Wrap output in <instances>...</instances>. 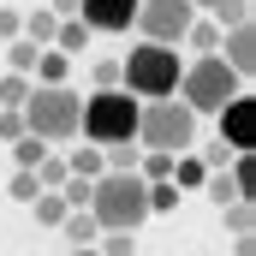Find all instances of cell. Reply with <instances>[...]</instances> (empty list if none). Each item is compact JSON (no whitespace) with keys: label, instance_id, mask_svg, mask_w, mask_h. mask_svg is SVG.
I'll return each instance as SVG.
<instances>
[{"label":"cell","instance_id":"6da1fadb","mask_svg":"<svg viewBox=\"0 0 256 256\" xmlns=\"http://www.w3.org/2000/svg\"><path fill=\"white\" fill-rule=\"evenodd\" d=\"M24 114V131L42 137L48 149L54 143H72L78 137V120H84V96L72 84H30V102L18 108Z\"/></svg>","mask_w":256,"mask_h":256},{"label":"cell","instance_id":"7a4b0ae2","mask_svg":"<svg viewBox=\"0 0 256 256\" xmlns=\"http://www.w3.org/2000/svg\"><path fill=\"white\" fill-rule=\"evenodd\" d=\"M90 214L102 232H137L149 220V185L137 173H102L90 185Z\"/></svg>","mask_w":256,"mask_h":256},{"label":"cell","instance_id":"3957f363","mask_svg":"<svg viewBox=\"0 0 256 256\" xmlns=\"http://www.w3.org/2000/svg\"><path fill=\"white\" fill-rule=\"evenodd\" d=\"M179 48H161V42H137L126 60H120V90H131L137 102H167L179 96Z\"/></svg>","mask_w":256,"mask_h":256},{"label":"cell","instance_id":"277c9868","mask_svg":"<svg viewBox=\"0 0 256 256\" xmlns=\"http://www.w3.org/2000/svg\"><path fill=\"white\" fill-rule=\"evenodd\" d=\"M137 96L131 90H90L84 96V120H78V137L108 149V143H137Z\"/></svg>","mask_w":256,"mask_h":256},{"label":"cell","instance_id":"5b68a950","mask_svg":"<svg viewBox=\"0 0 256 256\" xmlns=\"http://www.w3.org/2000/svg\"><path fill=\"white\" fill-rule=\"evenodd\" d=\"M137 149H161V155H191L196 149V114L167 96V102H143L137 108Z\"/></svg>","mask_w":256,"mask_h":256},{"label":"cell","instance_id":"8992f818","mask_svg":"<svg viewBox=\"0 0 256 256\" xmlns=\"http://www.w3.org/2000/svg\"><path fill=\"white\" fill-rule=\"evenodd\" d=\"M238 90H244V84L226 72V60H220V54H196V60L179 72V102H185L191 114H220Z\"/></svg>","mask_w":256,"mask_h":256},{"label":"cell","instance_id":"52a82bcc","mask_svg":"<svg viewBox=\"0 0 256 256\" xmlns=\"http://www.w3.org/2000/svg\"><path fill=\"white\" fill-rule=\"evenodd\" d=\"M191 24H196V6H191V0H137V30H143V42L179 48Z\"/></svg>","mask_w":256,"mask_h":256},{"label":"cell","instance_id":"ba28073f","mask_svg":"<svg viewBox=\"0 0 256 256\" xmlns=\"http://www.w3.org/2000/svg\"><path fill=\"white\" fill-rule=\"evenodd\" d=\"M214 120H220V143H226L232 155L256 149V96H244V90H238V96H232Z\"/></svg>","mask_w":256,"mask_h":256},{"label":"cell","instance_id":"9c48e42d","mask_svg":"<svg viewBox=\"0 0 256 256\" xmlns=\"http://www.w3.org/2000/svg\"><path fill=\"white\" fill-rule=\"evenodd\" d=\"M214 54L226 60V72H232L238 84H250V72H256V30H250V24L220 30V48H214Z\"/></svg>","mask_w":256,"mask_h":256},{"label":"cell","instance_id":"30bf717a","mask_svg":"<svg viewBox=\"0 0 256 256\" xmlns=\"http://www.w3.org/2000/svg\"><path fill=\"white\" fill-rule=\"evenodd\" d=\"M78 18L90 24V30H108V36H120L137 24V0H84L78 6Z\"/></svg>","mask_w":256,"mask_h":256},{"label":"cell","instance_id":"8fae6325","mask_svg":"<svg viewBox=\"0 0 256 256\" xmlns=\"http://www.w3.org/2000/svg\"><path fill=\"white\" fill-rule=\"evenodd\" d=\"M90 36H96V30H90L84 18H60V30H54V42H48V48L66 54V60H84V54H90Z\"/></svg>","mask_w":256,"mask_h":256},{"label":"cell","instance_id":"7c38bea8","mask_svg":"<svg viewBox=\"0 0 256 256\" xmlns=\"http://www.w3.org/2000/svg\"><path fill=\"white\" fill-rule=\"evenodd\" d=\"M54 30H60V18H54L48 6H36V12H24V18H18V36H24V42H36V48H48V42H54Z\"/></svg>","mask_w":256,"mask_h":256},{"label":"cell","instance_id":"4fadbf2b","mask_svg":"<svg viewBox=\"0 0 256 256\" xmlns=\"http://www.w3.org/2000/svg\"><path fill=\"white\" fill-rule=\"evenodd\" d=\"M60 232H66V238H72V244H78V250L102 238V226H96V214H90V208H72V214H66V220H60Z\"/></svg>","mask_w":256,"mask_h":256},{"label":"cell","instance_id":"5bb4252c","mask_svg":"<svg viewBox=\"0 0 256 256\" xmlns=\"http://www.w3.org/2000/svg\"><path fill=\"white\" fill-rule=\"evenodd\" d=\"M66 72H72V60L54 54V48H42V54H36V72H30V84H66Z\"/></svg>","mask_w":256,"mask_h":256},{"label":"cell","instance_id":"9a60e30c","mask_svg":"<svg viewBox=\"0 0 256 256\" xmlns=\"http://www.w3.org/2000/svg\"><path fill=\"white\" fill-rule=\"evenodd\" d=\"M66 173H72V179H102V173H108V167H102V149H96V143H90V149H72V155H66Z\"/></svg>","mask_w":256,"mask_h":256},{"label":"cell","instance_id":"2e32d148","mask_svg":"<svg viewBox=\"0 0 256 256\" xmlns=\"http://www.w3.org/2000/svg\"><path fill=\"white\" fill-rule=\"evenodd\" d=\"M36 54H42L36 42H24V36H12V42H6V72H18V78H30V72H36Z\"/></svg>","mask_w":256,"mask_h":256},{"label":"cell","instance_id":"e0dca14e","mask_svg":"<svg viewBox=\"0 0 256 256\" xmlns=\"http://www.w3.org/2000/svg\"><path fill=\"white\" fill-rule=\"evenodd\" d=\"M202 179H208V167L196 155H173V185L179 191H202Z\"/></svg>","mask_w":256,"mask_h":256},{"label":"cell","instance_id":"ac0fdd59","mask_svg":"<svg viewBox=\"0 0 256 256\" xmlns=\"http://www.w3.org/2000/svg\"><path fill=\"white\" fill-rule=\"evenodd\" d=\"M30 208H36V226H60L66 214H72L60 191H36V202H30Z\"/></svg>","mask_w":256,"mask_h":256},{"label":"cell","instance_id":"d6986e66","mask_svg":"<svg viewBox=\"0 0 256 256\" xmlns=\"http://www.w3.org/2000/svg\"><path fill=\"white\" fill-rule=\"evenodd\" d=\"M42 155H48V143H42V137H30V131L12 143V167H18V173H36V161H42Z\"/></svg>","mask_w":256,"mask_h":256},{"label":"cell","instance_id":"ffe728a7","mask_svg":"<svg viewBox=\"0 0 256 256\" xmlns=\"http://www.w3.org/2000/svg\"><path fill=\"white\" fill-rule=\"evenodd\" d=\"M66 179H72V173H66V155H54V149H48V155L36 161V185H42V191H60Z\"/></svg>","mask_w":256,"mask_h":256},{"label":"cell","instance_id":"44dd1931","mask_svg":"<svg viewBox=\"0 0 256 256\" xmlns=\"http://www.w3.org/2000/svg\"><path fill=\"white\" fill-rule=\"evenodd\" d=\"M173 208H179V185L173 179H155L149 185V214H173Z\"/></svg>","mask_w":256,"mask_h":256},{"label":"cell","instance_id":"7402d4cb","mask_svg":"<svg viewBox=\"0 0 256 256\" xmlns=\"http://www.w3.org/2000/svg\"><path fill=\"white\" fill-rule=\"evenodd\" d=\"M24 102H30V78L6 72V78H0V108H24Z\"/></svg>","mask_w":256,"mask_h":256},{"label":"cell","instance_id":"603a6c76","mask_svg":"<svg viewBox=\"0 0 256 256\" xmlns=\"http://www.w3.org/2000/svg\"><path fill=\"white\" fill-rule=\"evenodd\" d=\"M185 42H191L196 54H214V48H220V24H202V18H196L191 30H185Z\"/></svg>","mask_w":256,"mask_h":256},{"label":"cell","instance_id":"cb8c5ba5","mask_svg":"<svg viewBox=\"0 0 256 256\" xmlns=\"http://www.w3.org/2000/svg\"><path fill=\"white\" fill-rule=\"evenodd\" d=\"M202 191L214 196L220 208H226V202H244V196H238V185H232V173H208V179H202Z\"/></svg>","mask_w":256,"mask_h":256},{"label":"cell","instance_id":"d4e9b609","mask_svg":"<svg viewBox=\"0 0 256 256\" xmlns=\"http://www.w3.org/2000/svg\"><path fill=\"white\" fill-rule=\"evenodd\" d=\"M214 18H220V30H232V24H250V0H220V6H214Z\"/></svg>","mask_w":256,"mask_h":256},{"label":"cell","instance_id":"484cf974","mask_svg":"<svg viewBox=\"0 0 256 256\" xmlns=\"http://www.w3.org/2000/svg\"><path fill=\"white\" fill-rule=\"evenodd\" d=\"M220 214H226V226H232V238H250V202H226Z\"/></svg>","mask_w":256,"mask_h":256},{"label":"cell","instance_id":"4316f807","mask_svg":"<svg viewBox=\"0 0 256 256\" xmlns=\"http://www.w3.org/2000/svg\"><path fill=\"white\" fill-rule=\"evenodd\" d=\"M90 185H96V179H66V185H60L66 208H90Z\"/></svg>","mask_w":256,"mask_h":256},{"label":"cell","instance_id":"83f0119b","mask_svg":"<svg viewBox=\"0 0 256 256\" xmlns=\"http://www.w3.org/2000/svg\"><path fill=\"white\" fill-rule=\"evenodd\" d=\"M96 250H102V256H131V232H102Z\"/></svg>","mask_w":256,"mask_h":256},{"label":"cell","instance_id":"f1b7e54d","mask_svg":"<svg viewBox=\"0 0 256 256\" xmlns=\"http://www.w3.org/2000/svg\"><path fill=\"white\" fill-rule=\"evenodd\" d=\"M96 90H120V60H96Z\"/></svg>","mask_w":256,"mask_h":256},{"label":"cell","instance_id":"f546056e","mask_svg":"<svg viewBox=\"0 0 256 256\" xmlns=\"http://www.w3.org/2000/svg\"><path fill=\"white\" fill-rule=\"evenodd\" d=\"M36 173H12V202H36Z\"/></svg>","mask_w":256,"mask_h":256},{"label":"cell","instance_id":"4dcf8cb0","mask_svg":"<svg viewBox=\"0 0 256 256\" xmlns=\"http://www.w3.org/2000/svg\"><path fill=\"white\" fill-rule=\"evenodd\" d=\"M0 137H6V143L24 137V114H18V108H0Z\"/></svg>","mask_w":256,"mask_h":256},{"label":"cell","instance_id":"1f68e13d","mask_svg":"<svg viewBox=\"0 0 256 256\" xmlns=\"http://www.w3.org/2000/svg\"><path fill=\"white\" fill-rule=\"evenodd\" d=\"M12 36H18V12H12V6H0V42H12Z\"/></svg>","mask_w":256,"mask_h":256},{"label":"cell","instance_id":"d6a6232c","mask_svg":"<svg viewBox=\"0 0 256 256\" xmlns=\"http://www.w3.org/2000/svg\"><path fill=\"white\" fill-rule=\"evenodd\" d=\"M78 6H84V0H54L48 12H54V18H78Z\"/></svg>","mask_w":256,"mask_h":256},{"label":"cell","instance_id":"836d02e7","mask_svg":"<svg viewBox=\"0 0 256 256\" xmlns=\"http://www.w3.org/2000/svg\"><path fill=\"white\" fill-rule=\"evenodd\" d=\"M72 256H102V250H96V244H84V250H72Z\"/></svg>","mask_w":256,"mask_h":256},{"label":"cell","instance_id":"e575fe53","mask_svg":"<svg viewBox=\"0 0 256 256\" xmlns=\"http://www.w3.org/2000/svg\"><path fill=\"white\" fill-rule=\"evenodd\" d=\"M191 6H196V12H202V6H220V0H191Z\"/></svg>","mask_w":256,"mask_h":256}]
</instances>
